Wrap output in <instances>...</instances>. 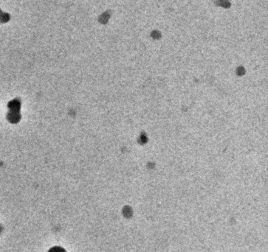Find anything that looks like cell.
<instances>
[{"label":"cell","instance_id":"obj_1","mask_svg":"<svg viewBox=\"0 0 268 252\" xmlns=\"http://www.w3.org/2000/svg\"><path fill=\"white\" fill-rule=\"evenodd\" d=\"M53 252H62V251H61V249H55Z\"/></svg>","mask_w":268,"mask_h":252}]
</instances>
